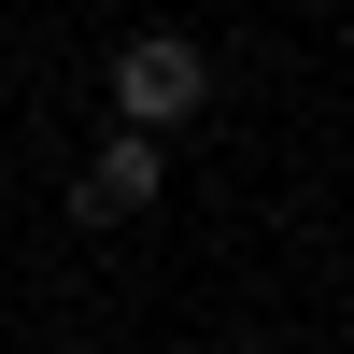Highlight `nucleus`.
<instances>
[{"label":"nucleus","instance_id":"nucleus-2","mask_svg":"<svg viewBox=\"0 0 354 354\" xmlns=\"http://www.w3.org/2000/svg\"><path fill=\"white\" fill-rule=\"evenodd\" d=\"M156 185H170V156H156V128H113L100 156L71 170V213H85V227H128V213H156Z\"/></svg>","mask_w":354,"mask_h":354},{"label":"nucleus","instance_id":"nucleus-1","mask_svg":"<svg viewBox=\"0 0 354 354\" xmlns=\"http://www.w3.org/2000/svg\"><path fill=\"white\" fill-rule=\"evenodd\" d=\"M213 100V57L185 43V28H142V43H113V128H185V113Z\"/></svg>","mask_w":354,"mask_h":354}]
</instances>
